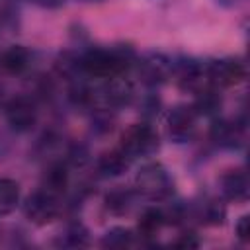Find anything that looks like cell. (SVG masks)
I'll use <instances>...</instances> for the list:
<instances>
[{
    "instance_id": "13",
    "label": "cell",
    "mask_w": 250,
    "mask_h": 250,
    "mask_svg": "<svg viewBox=\"0 0 250 250\" xmlns=\"http://www.w3.org/2000/svg\"><path fill=\"white\" fill-rule=\"evenodd\" d=\"M164 221H166L164 211H160V209H156V207H150V209H146V211L141 215L139 232H141L143 236H152V234H156V232L160 230V227L164 225Z\"/></svg>"
},
{
    "instance_id": "18",
    "label": "cell",
    "mask_w": 250,
    "mask_h": 250,
    "mask_svg": "<svg viewBox=\"0 0 250 250\" xmlns=\"http://www.w3.org/2000/svg\"><path fill=\"white\" fill-rule=\"evenodd\" d=\"M211 137H213V141H217L219 145H229V146H230V145H234V139L238 137V129H236V125H232V123L219 121V123L213 125Z\"/></svg>"
},
{
    "instance_id": "8",
    "label": "cell",
    "mask_w": 250,
    "mask_h": 250,
    "mask_svg": "<svg viewBox=\"0 0 250 250\" xmlns=\"http://www.w3.org/2000/svg\"><path fill=\"white\" fill-rule=\"evenodd\" d=\"M221 191L230 201H244L248 197V178L240 170H229L221 176Z\"/></svg>"
},
{
    "instance_id": "9",
    "label": "cell",
    "mask_w": 250,
    "mask_h": 250,
    "mask_svg": "<svg viewBox=\"0 0 250 250\" xmlns=\"http://www.w3.org/2000/svg\"><path fill=\"white\" fill-rule=\"evenodd\" d=\"M129 156L119 148V150H109V152H104L98 160V170L102 176L105 178H115V176H121L127 168H129Z\"/></svg>"
},
{
    "instance_id": "20",
    "label": "cell",
    "mask_w": 250,
    "mask_h": 250,
    "mask_svg": "<svg viewBox=\"0 0 250 250\" xmlns=\"http://www.w3.org/2000/svg\"><path fill=\"white\" fill-rule=\"evenodd\" d=\"M129 203H131V195H129V191H123V189L111 191L105 197V205L111 213H125L129 209Z\"/></svg>"
},
{
    "instance_id": "17",
    "label": "cell",
    "mask_w": 250,
    "mask_h": 250,
    "mask_svg": "<svg viewBox=\"0 0 250 250\" xmlns=\"http://www.w3.org/2000/svg\"><path fill=\"white\" fill-rule=\"evenodd\" d=\"M131 242H133V234L129 229H123V227H115V229L107 230L104 240H102V244L105 248H117V250L129 246Z\"/></svg>"
},
{
    "instance_id": "6",
    "label": "cell",
    "mask_w": 250,
    "mask_h": 250,
    "mask_svg": "<svg viewBox=\"0 0 250 250\" xmlns=\"http://www.w3.org/2000/svg\"><path fill=\"white\" fill-rule=\"evenodd\" d=\"M207 76L215 86H221V88L234 86L244 78V66L234 59L213 61L207 66Z\"/></svg>"
},
{
    "instance_id": "1",
    "label": "cell",
    "mask_w": 250,
    "mask_h": 250,
    "mask_svg": "<svg viewBox=\"0 0 250 250\" xmlns=\"http://www.w3.org/2000/svg\"><path fill=\"white\" fill-rule=\"evenodd\" d=\"M131 61H133L131 49H115V51L92 49L82 57L80 66L84 68V72L92 76L113 78V76H119L129 66Z\"/></svg>"
},
{
    "instance_id": "4",
    "label": "cell",
    "mask_w": 250,
    "mask_h": 250,
    "mask_svg": "<svg viewBox=\"0 0 250 250\" xmlns=\"http://www.w3.org/2000/svg\"><path fill=\"white\" fill-rule=\"evenodd\" d=\"M25 217L35 225H49L59 215L57 195L49 189H39L25 199Z\"/></svg>"
},
{
    "instance_id": "10",
    "label": "cell",
    "mask_w": 250,
    "mask_h": 250,
    "mask_svg": "<svg viewBox=\"0 0 250 250\" xmlns=\"http://www.w3.org/2000/svg\"><path fill=\"white\" fill-rule=\"evenodd\" d=\"M168 70H170V64L166 62V59H162L158 55L145 59L141 62V68H139V72L146 84H160L166 78Z\"/></svg>"
},
{
    "instance_id": "11",
    "label": "cell",
    "mask_w": 250,
    "mask_h": 250,
    "mask_svg": "<svg viewBox=\"0 0 250 250\" xmlns=\"http://www.w3.org/2000/svg\"><path fill=\"white\" fill-rule=\"evenodd\" d=\"M27 64H29V51L21 45H14L2 55V66L12 74L23 72Z\"/></svg>"
},
{
    "instance_id": "14",
    "label": "cell",
    "mask_w": 250,
    "mask_h": 250,
    "mask_svg": "<svg viewBox=\"0 0 250 250\" xmlns=\"http://www.w3.org/2000/svg\"><path fill=\"white\" fill-rule=\"evenodd\" d=\"M133 98V86L131 82H127L125 78L113 76V80L107 86V100L115 105H123L129 104V100Z\"/></svg>"
},
{
    "instance_id": "25",
    "label": "cell",
    "mask_w": 250,
    "mask_h": 250,
    "mask_svg": "<svg viewBox=\"0 0 250 250\" xmlns=\"http://www.w3.org/2000/svg\"><path fill=\"white\" fill-rule=\"evenodd\" d=\"M174 246H178V248H195V246H199V240L193 234H182V238H178Z\"/></svg>"
},
{
    "instance_id": "12",
    "label": "cell",
    "mask_w": 250,
    "mask_h": 250,
    "mask_svg": "<svg viewBox=\"0 0 250 250\" xmlns=\"http://www.w3.org/2000/svg\"><path fill=\"white\" fill-rule=\"evenodd\" d=\"M20 201V186L10 178L0 180V215H8Z\"/></svg>"
},
{
    "instance_id": "5",
    "label": "cell",
    "mask_w": 250,
    "mask_h": 250,
    "mask_svg": "<svg viewBox=\"0 0 250 250\" xmlns=\"http://www.w3.org/2000/svg\"><path fill=\"white\" fill-rule=\"evenodd\" d=\"M6 119H8V125L18 133H25L33 129L37 121L35 104L25 96H18L10 100V104L6 105Z\"/></svg>"
},
{
    "instance_id": "2",
    "label": "cell",
    "mask_w": 250,
    "mask_h": 250,
    "mask_svg": "<svg viewBox=\"0 0 250 250\" xmlns=\"http://www.w3.org/2000/svg\"><path fill=\"white\" fill-rule=\"evenodd\" d=\"M137 188L148 199H164L172 193V178L162 164H146L137 174Z\"/></svg>"
},
{
    "instance_id": "23",
    "label": "cell",
    "mask_w": 250,
    "mask_h": 250,
    "mask_svg": "<svg viewBox=\"0 0 250 250\" xmlns=\"http://www.w3.org/2000/svg\"><path fill=\"white\" fill-rule=\"evenodd\" d=\"M70 100H72L74 104H78V105H86V104L92 100V92H90L84 84H78V86H74V88L70 90Z\"/></svg>"
},
{
    "instance_id": "22",
    "label": "cell",
    "mask_w": 250,
    "mask_h": 250,
    "mask_svg": "<svg viewBox=\"0 0 250 250\" xmlns=\"http://www.w3.org/2000/svg\"><path fill=\"white\" fill-rule=\"evenodd\" d=\"M66 244H68V246H86V244H88L86 230H84L80 225L72 227V229L66 232Z\"/></svg>"
},
{
    "instance_id": "19",
    "label": "cell",
    "mask_w": 250,
    "mask_h": 250,
    "mask_svg": "<svg viewBox=\"0 0 250 250\" xmlns=\"http://www.w3.org/2000/svg\"><path fill=\"white\" fill-rule=\"evenodd\" d=\"M176 70H178V80H180V84L184 88H191L199 80V76H201L199 74V66L193 61H182V62H178Z\"/></svg>"
},
{
    "instance_id": "21",
    "label": "cell",
    "mask_w": 250,
    "mask_h": 250,
    "mask_svg": "<svg viewBox=\"0 0 250 250\" xmlns=\"http://www.w3.org/2000/svg\"><path fill=\"white\" fill-rule=\"evenodd\" d=\"M223 219H225V207L223 205H219L217 201L203 203L201 221H205L207 225H219V223H223Z\"/></svg>"
},
{
    "instance_id": "7",
    "label": "cell",
    "mask_w": 250,
    "mask_h": 250,
    "mask_svg": "<svg viewBox=\"0 0 250 250\" xmlns=\"http://www.w3.org/2000/svg\"><path fill=\"white\" fill-rule=\"evenodd\" d=\"M195 111L188 105H178L168 115V133L176 141H186L195 131Z\"/></svg>"
},
{
    "instance_id": "15",
    "label": "cell",
    "mask_w": 250,
    "mask_h": 250,
    "mask_svg": "<svg viewBox=\"0 0 250 250\" xmlns=\"http://www.w3.org/2000/svg\"><path fill=\"white\" fill-rule=\"evenodd\" d=\"M66 184H68V172H66V168L62 164H55L45 174V186L43 188L49 189L51 193L59 195L61 191H64Z\"/></svg>"
},
{
    "instance_id": "16",
    "label": "cell",
    "mask_w": 250,
    "mask_h": 250,
    "mask_svg": "<svg viewBox=\"0 0 250 250\" xmlns=\"http://www.w3.org/2000/svg\"><path fill=\"white\" fill-rule=\"evenodd\" d=\"M219 107H221V98L213 90L199 92L197 98H195V104H193V111L199 113V115H213Z\"/></svg>"
},
{
    "instance_id": "24",
    "label": "cell",
    "mask_w": 250,
    "mask_h": 250,
    "mask_svg": "<svg viewBox=\"0 0 250 250\" xmlns=\"http://www.w3.org/2000/svg\"><path fill=\"white\" fill-rule=\"evenodd\" d=\"M234 230H236V236H238L242 242H248V240H250V217H248V215L240 217V221L236 223Z\"/></svg>"
},
{
    "instance_id": "3",
    "label": "cell",
    "mask_w": 250,
    "mask_h": 250,
    "mask_svg": "<svg viewBox=\"0 0 250 250\" xmlns=\"http://www.w3.org/2000/svg\"><path fill=\"white\" fill-rule=\"evenodd\" d=\"M156 146H158V137H156L154 129L145 123L131 125L121 137V150L129 158L146 156V154L154 152Z\"/></svg>"
}]
</instances>
